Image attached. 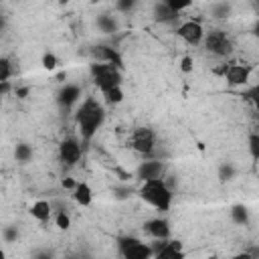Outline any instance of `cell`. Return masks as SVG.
Masks as SVG:
<instances>
[{
  "mask_svg": "<svg viewBox=\"0 0 259 259\" xmlns=\"http://www.w3.org/2000/svg\"><path fill=\"white\" fill-rule=\"evenodd\" d=\"M144 231L152 239H168L170 237V223L166 219H150L144 223Z\"/></svg>",
  "mask_w": 259,
  "mask_h": 259,
  "instance_id": "cell-13",
  "label": "cell"
},
{
  "mask_svg": "<svg viewBox=\"0 0 259 259\" xmlns=\"http://www.w3.org/2000/svg\"><path fill=\"white\" fill-rule=\"evenodd\" d=\"M12 89H14V85H12L10 81H0V97L8 95V93H10Z\"/></svg>",
  "mask_w": 259,
  "mask_h": 259,
  "instance_id": "cell-32",
  "label": "cell"
},
{
  "mask_svg": "<svg viewBox=\"0 0 259 259\" xmlns=\"http://www.w3.org/2000/svg\"><path fill=\"white\" fill-rule=\"evenodd\" d=\"M113 194H115V198H125L127 194H132V188H130V186H123V188H113Z\"/></svg>",
  "mask_w": 259,
  "mask_h": 259,
  "instance_id": "cell-33",
  "label": "cell"
},
{
  "mask_svg": "<svg viewBox=\"0 0 259 259\" xmlns=\"http://www.w3.org/2000/svg\"><path fill=\"white\" fill-rule=\"evenodd\" d=\"M138 194L146 204L154 206L156 210H170L172 198H174V192H172V188L168 186V182L164 178L142 180V186H140Z\"/></svg>",
  "mask_w": 259,
  "mask_h": 259,
  "instance_id": "cell-2",
  "label": "cell"
},
{
  "mask_svg": "<svg viewBox=\"0 0 259 259\" xmlns=\"http://www.w3.org/2000/svg\"><path fill=\"white\" fill-rule=\"evenodd\" d=\"M231 221L235 225H247L249 223V208L245 204H233L231 206Z\"/></svg>",
  "mask_w": 259,
  "mask_h": 259,
  "instance_id": "cell-19",
  "label": "cell"
},
{
  "mask_svg": "<svg viewBox=\"0 0 259 259\" xmlns=\"http://www.w3.org/2000/svg\"><path fill=\"white\" fill-rule=\"evenodd\" d=\"M180 71H182V73H192V71H194V61H192L190 55H184V57L180 59Z\"/></svg>",
  "mask_w": 259,
  "mask_h": 259,
  "instance_id": "cell-31",
  "label": "cell"
},
{
  "mask_svg": "<svg viewBox=\"0 0 259 259\" xmlns=\"http://www.w3.org/2000/svg\"><path fill=\"white\" fill-rule=\"evenodd\" d=\"M202 45H204V49H206L210 55H214V57H219V59H227V57L233 55V40H231V38L227 36V32L221 30V28H212V30L204 32Z\"/></svg>",
  "mask_w": 259,
  "mask_h": 259,
  "instance_id": "cell-4",
  "label": "cell"
},
{
  "mask_svg": "<svg viewBox=\"0 0 259 259\" xmlns=\"http://www.w3.org/2000/svg\"><path fill=\"white\" fill-rule=\"evenodd\" d=\"M249 152H251V158L253 160L259 158V136H257V132H251L249 134Z\"/></svg>",
  "mask_w": 259,
  "mask_h": 259,
  "instance_id": "cell-27",
  "label": "cell"
},
{
  "mask_svg": "<svg viewBox=\"0 0 259 259\" xmlns=\"http://www.w3.org/2000/svg\"><path fill=\"white\" fill-rule=\"evenodd\" d=\"M156 259H182L184 251H182V243L180 241H170V237L166 239V243L162 245V249L154 255Z\"/></svg>",
  "mask_w": 259,
  "mask_h": 259,
  "instance_id": "cell-14",
  "label": "cell"
},
{
  "mask_svg": "<svg viewBox=\"0 0 259 259\" xmlns=\"http://www.w3.org/2000/svg\"><path fill=\"white\" fill-rule=\"evenodd\" d=\"M164 174H166V164L160 160H144L136 168V178H140V180L164 178Z\"/></svg>",
  "mask_w": 259,
  "mask_h": 259,
  "instance_id": "cell-10",
  "label": "cell"
},
{
  "mask_svg": "<svg viewBox=\"0 0 259 259\" xmlns=\"http://www.w3.org/2000/svg\"><path fill=\"white\" fill-rule=\"evenodd\" d=\"M12 77V63L8 57H0V81H10Z\"/></svg>",
  "mask_w": 259,
  "mask_h": 259,
  "instance_id": "cell-25",
  "label": "cell"
},
{
  "mask_svg": "<svg viewBox=\"0 0 259 259\" xmlns=\"http://www.w3.org/2000/svg\"><path fill=\"white\" fill-rule=\"evenodd\" d=\"M101 95L105 97V101H107L109 105H117V103H121V101H123V89H121V85L111 87V89L103 91Z\"/></svg>",
  "mask_w": 259,
  "mask_h": 259,
  "instance_id": "cell-21",
  "label": "cell"
},
{
  "mask_svg": "<svg viewBox=\"0 0 259 259\" xmlns=\"http://www.w3.org/2000/svg\"><path fill=\"white\" fill-rule=\"evenodd\" d=\"M51 214H53V206H51L49 200H42L40 198V200H36V202L30 204V217L36 219L38 223H47L51 219Z\"/></svg>",
  "mask_w": 259,
  "mask_h": 259,
  "instance_id": "cell-16",
  "label": "cell"
},
{
  "mask_svg": "<svg viewBox=\"0 0 259 259\" xmlns=\"http://www.w3.org/2000/svg\"><path fill=\"white\" fill-rule=\"evenodd\" d=\"M176 12H172L166 4H162V2H158L156 6H154V20L156 22H174L176 20Z\"/></svg>",
  "mask_w": 259,
  "mask_h": 259,
  "instance_id": "cell-18",
  "label": "cell"
},
{
  "mask_svg": "<svg viewBox=\"0 0 259 259\" xmlns=\"http://www.w3.org/2000/svg\"><path fill=\"white\" fill-rule=\"evenodd\" d=\"M2 237H4L6 243H14V241L18 239V229L12 227V225H10V227H4V229H2Z\"/></svg>",
  "mask_w": 259,
  "mask_h": 259,
  "instance_id": "cell-30",
  "label": "cell"
},
{
  "mask_svg": "<svg viewBox=\"0 0 259 259\" xmlns=\"http://www.w3.org/2000/svg\"><path fill=\"white\" fill-rule=\"evenodd\" d=\"M40 65H42L47 71H53V69H57L59 59H57L53 53H45V55H42V59H40Z\"/></svg>",
  "mask_w": 259,
  "mask_h": 259,
  "instance_id": "cell-28",
  "label": "cell"
},
{
  "mask_svg": "<svg viewBox=\"0 0 259 259\" xmlns=\"http://www.w3.org/2000/svg\"><path fill=\"white\" fill-rule=\"evenodd\" d=\"M95 26H97L101 32L111 34V32H115V30H117V20H115L109 12H103V14H99V16L95 18Z\"/></svg>",
  "mask_w": 259,
  "mask_h": 259,
  "instance_id": "cell-17",
  "label": "cell"
},
{
  "mask_svg": "<svg viewBox=\"0 0 259 259\" xmlns=\"http://www.w3.org/2000/svg\"><path fill=\"white\" fill-rule=\"evenodd\" d=\"M14 158H16V162H20V164L30 162V158H32V146H30V144H24V142L16 144V148H14Z\"/></svg>",
  "mask_w": 259,
  "mask_h": 259,
  "instance_id": "cell-20",
  "label": "cell"
},
{
  "mask_svg": "<svg viewBox=\"0 0 259 259\" xmlns=\"http://www.w3.org/2000/svg\"><path fill=\"white\" fill-rule=\"evenodd\" d=\"M79 99H81V87L75 85V83H65V85L59 89V93H57V103H59L61 107H65V109L77 105Z\"/></svg>",
  "mask_w": 259,
  "mask_h": 259,
  "instance_id": "cell-12",
  "label": "cell"
},
{
  "mask_svg": "<svg viewBox=\"0 0 259 259\" xmlns=\"http://www.w3.org/2000/svg\"><path fill=\"white\" fill-rule=\"evenodd\" d=\"M210 14H212V18H227L231 14V4L229 2H217L210 6Z\"/></svg>",
  "mask_w": 259,
  "mask_h": 259,
  "instance_id": "cell-24",
  "label": "cell"
},
{
  "mask_svg": "<svg viewBox=\"0 0 259 259\" xmlns=\"http://www.w3.org/2000/svg\"><path fill=\"white\" fill-rule=\"evenodd\" d=\"M6 257V253H4V249H0V259H4Z\"/></svg>",
  "mask_w": 259,
  "mask_h": 259,
  "instance_id": "cell-37",
  "label": "cell"
},
{
  "mask_svg": "<svg viewBox=\"0 0 259 259\" xmlns=\"http://www.w3.org/2000/svg\"><path fill=\"white\" fill-rule=\"evenodd\" d=\"M91 55H93V59L99 61V63H109V65H115L117 69H123V59H121L119 51L113 49V47L97 45V47L91 49Z\"/></svg>",
  "mask_w": 259,
  "mask_h": 259,
  "instance_id": "cell-11",
  "label": "cell"
},
{
  "mask_svg": "<svg viewBox=\"0 0 259 259\" xmlns=\"http://www.w3.org/2000/svg\"><path fill=\"white\" fill-rule=\"evenodd\" d=\"M160 2H162V4H166V6H168L172 12L180 14V12H184L186 8H190L194 0H160Z\"/></svg>",
  "mask_w": 259,
  "mask_h": 259,
  "instance_id": "cell-23",
  "label": "cell"
},
{
  "mask_svg": "<svg viewBox=\"0 0 259 259\" xmlns=\"http://www.w3.org/2000/svg\"><path fill=\"white\" fill-rule=\"evenodd\" d=\"M217 73H223L225 75V81L231 85V87H237V85H247L249 81V75H251V65H241V63H229L225 65L223 69H219Z\"/></svg>",
  "mask_w": 259,
  "mask_h": 259,
  "instance_id": "cell-8",
  "label": "cell"
},
{
  "mask_svg": "<svg viewBox=\"0 0 259 259\" xmlns=\"http://www.w3.org/2000/svg\"><path fill=\"white\" fill-rule=\"evenodd\" d=\"M71 194H73V200L81 206H89L93 202V190L87 182H77L75 188L71 190Z\"/></svg>",
  "mask_w": 259,
  "mask_h": 259,
  "instance_id": "cell-15",
  "label": "cell"
},
{
  "mask_svg": "<svg viewBox=\"0 0 259 259\" xmlns=\"http://www.w3.org/2000/svg\"><path fill=\"white\" fill-rule=\"evenodd\" d=\"M136 4H138V0H117L115 2V8L119 12H123V14H127V12H132L136 8Z\"/></svg>",
  "mask_w": 259,
  "mask_h": 259,
  "instance_id": "cell-29",
  "label": "cell"
},
{
  "mask_svg": "<svg viewBox=\"0 0 259 259\" xmlns=\"http://www.w3.org/2000/svg\"><path fill=\"white\" fill-rule=\"evenodd\" d=\"M176 34L190 47H198L202 45V36H204V28L198 20H186L182 24H178Z\"/></svg>",
  "mask_w": 259,
  "mask_h": 259,
  "instance_id": "cell-9",
  "label": "cell"
},
{
  "mask_svg": "<svg viewBox=\"0 0 259 259\" xmlns=\"http://www.w3.org/2000/svg\"><path fill=\"white\" fill-rule=\"evenodd\" d=\"M219 180L221 182H231L235 176H237V168L231 164V162H223L221 166H219Z\"/></svg>",
  "mask_w": 259,
  "mask_h": 259,
  "instance_id": "cell-22",
  "label": "cell"
},
{
  "mask_svg": "<svg viewBox=\"0 0 259 259\" xmlns=\"http://www.w3.org/2000/svg\"><path fill=\"white\" fill-rule=\"evenodd\" d=\"M89 73L93 77V83L97 85V89L103 93L111 87H117L121 85V69H117L115 65H109V63H91L89 65Z\"/></svg>",
  "mask_w": 259,
  "mask_h": 259,
  "instance_id": "cell-3",
  "label": "cell"
},
{
  "mask_svg": "<svg viewBox=\"0 0 259 259\" xmlns=\"http://www.w3.org/2000/svg\"><path fill=\"white\" fill-rule=\"evenodd\" d=\"M4 26H6V20H4V16H2V14H0V32H2V30H4Z\"/></svg>",
  "mask_w": 259,
  "mask_h": 259,
  "instance_id": "cell-36",
  "label": "cell"
},
{
  "mask_svg": "<svg viewBox=\"0 0 259 259\" xmlns=\"http://www.w3.org/2000/svg\"><path fill=\"white\" fill-rule=\"evenodd\" d=\"M55 225L61 229V231H67L71 227V217L67 214V210H57L55 212Z\"/></svg>",
  "mask_w": 259,
  "mask_h": 259,
  "instance_id": "cell-26",
  "label": "cell"
},
{
  "mask_svg": "<svg viewBox=\"0 0 259 259\" xmlns=\"http://www.w3.org/2000/svg\"><path fill=\"white\" fill-rule=\"evenodd\" d=\"M75 121L81 134V142L89 144L105 121V107L101 101H97V97H85L75 111Z\"/></svg>",
  "mask_w": 259,
  "mask_h": 259,
  "instance_id": "cell-1",
  "label": "cell"
},
{
  "mask_svg": "<svg viewBox=\"0 0 259 259\" xmlns=\"http://www.w3.org/2000/svg\"><path fill=\"white\" fill-rule=\"evenodd\" d=\"M12 91L16 93V97H20V99H26V95H28L30 87H28V85H24V87H14Z\"/></svg>",
  "mask_w": 259,
  "mask_h": 259,
  "instance_id": "cell-34",
  "label": "cell"
},
{
  "mask_svg": "<svg viewBox=\"0 0 259 259\" xmlns=\"http://www.w3.org/2000/svg\"><path fill=\"white\" fill-rule=\"evenodd\" d=\"M83 156V146L77 138H65L59 144V160L63 166H75Z\"/></svg>",
  "mask_w": 259,
  "mask_h": 259,
  "instance_id": "cell-7",
  "label": "cell"
},
{
  "mask_svg": "<svg viewBox=\"0 0 259 259\" xmlns=\"http://www.w3.org/2000/svg\"><path fill=\"white\" fill-rule=\"evenodd\" d=\"M130 146L138 152V154H144V156H152L154 152V146H156V134L152 127H136L130 136Z\"/></svg>",
  "mask_w": 259,
  "mask_h": 259,
  "instance_id": "cell-6",
  "label": "cell"
},
{
  "mask_svg": "<svg viewBox=\"0 0 259 259\" xmlns=\"http://www.w3.org/2000/svg\"><path fill=\"white\" fill-rule=\"evenodd\" d=\"M117 249H119V255L123 259H150L152 257L150 243H144L138 237H119Z\"/></svg>",
  "mask_w": 259,
  "mask_h": 259,
  "instance_id": "cell-5",
  "label": "cell"
},
{
  "mask_svg": "<svg viewBox=\"0 0 259 259\" xmlns=\"http://www.w3.org/2000/svg\"><path fill=\"white\" fill-rule=\"evenodd\" d=\"M59 2H61V4H67V2H71V0H59Z\"/></svg>",
  "mask_w": 259,
  "mask_h": 259,
  "instance_id": "cell-38",
  "label": "cell"
},
{
  "mask_svg": "<svg viewBox=\"0 0 259 259\" xmlns=\"http://www.w3.org/2000/svg\"><path fill=\"white\" fill-rule=\"evenodd\" d=\"M75 184H77V180H73V178H69V176H65V178L61 180V186H63L65 190H73Z\"/></svg>",
  "mask_w": 259,
  "mask_h": 259,
  "instance_id": "cell-35",
  "label": "cell"
}]
</instances>
